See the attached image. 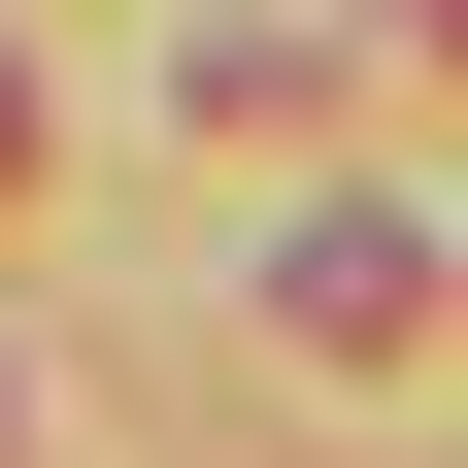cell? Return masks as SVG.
Wrapping results in <instances>:
<instances>
[{
  "label": "cell",
  "mask_w": 468,
  "mask_h": 468,
  "mask_svg": "<svg viewBox=\"0 0 468 468\" xmlns=\"http://www.w3.org/2000/svg\"><path fill=\"white\" fill-rule=\"evenodd\" d=\"M0 468H34V368H0Z\"/></svg>",
  "instance_id": "obj_1"
},
{
  "label": "cell",
  "mask_w": 468,
  "mask_h": 468,
  "mask_svg": "<svg viewBox=\"0 0 468 468\" xmlns=\"http://www.w3.org/2000/svg\"><path fill=\"white\" fill-rule=\"evenodd\" d=\"M0 167H34V68H0Z\"/></svg>",
  "instance_id": "obj_2"
}]
</instances>
